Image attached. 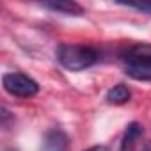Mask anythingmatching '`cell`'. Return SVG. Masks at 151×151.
I'll return each instance as SVG.
<instances>
[{"label": "cell", "instance_id": "8", "mask_svg": "<svg viewBox=\"0 0 151 151\" xmlns=\"http://www.w3.org/2000/svg\"><path fill=\"white\" fill-rule=\"evenodd\" d=\"M123 6H128V7H133V9H139V11H146V13H151V2H119Z\"/></svg>", "mask_w": 151, "mask_h": 151}, {"label": "cell", "instance_id": "3", "mask_svg": "<svg viewBox=\"0 0 151 151\" xmlns=\"http://www.w3.org/2000/svg\"><path fill=\"white\" fill-rule=\"evenodd\" d=\"M4 89L16 98H32L39 93V86L34 78L23 73H6L2 77Z\"/></svg>", "mask_w": 151, "mask_h": 151}, {"label": "cell", "instance_id": "2", "mask_svg": "<svg viewBox=\"0 0 151 151\" xmlns=\"http://www.w3.org/2000/svg\"><path fill=\"white\" fill-rule=\"evenodd\" d=\"M57 60L60 62L62 68L69 71H84L96 64L98 60V52L91 46L86 45H60L57 48Z\"/></svg>", "mask_w": 151, "mask_h": 151}, {"label": "cell", "instance_id": "6", "mask_svg": "<svg viewBox=\"0 0 151 151\" xmlns=\"http://www.w3.org/2000/svg\"><path fill=\"white\" fill-rule=\"evenodd\" d=\"M142 126L139 123H130L126 126V132H124V137H123V142H121V151H133L139 144V140L142 139Z\"/></svg>", "mask_w": 151, "mask_h": 151}, {"label": "cell", "instance_id": "4", "mask_svg": "<svg viewBox=\"0 0 151 151\" xmlns=\"http://www.w3.org/2000/svg\"><path fill=\"white\" fill-rule=\"evenodd\" d=\"M41 151H68V135L60 128H52L45 133Z\"/></svg>", "mask_w": 151, "mask_h": 151}, {"label": "cell", "instance_id": "7", "mask_svg": "<svg viewBox=\"0 0 151 151\" xmlns=\"http://www.w3.org/2000/svg\"><path fill=\"white\" fill-rule=\"evenodd\" d=\"M130 98H132V93H130V89L124 84L114 86L112 89H109V93L105 96V100L109 103H112V105H123V103L130 101Z\"/></svg>", "mask_w": 151, "mask_h": 151}, {"label": "cell", "instance_id": "5", "mask_svg": "<svg viewBox=\"0 0 151 151\" xmlns=\"http://www.w3.org/2000/svg\"><path fill=\"white\" fill-rule=\"evenodd\" d=\"M41 6L50 9V11L68 14V16H82L84 14L82 6H78L77 2H73V0H53V2H43Z\"/></svg>", "mask_w": 151, "mask_h": 151}, {"label": "cell", "instance_id": "1", "mask_svg": "<svg viewBox=\"0 0 151 151\" xmlns=\"http://www.w3.org/2000/svg\"><path fill=\"white\" fill-rule=\"evenodd\" d=\"M121 60L124 62V73L128 77L142 82L151 80V45L147 43H137L128 46Z\"/></svg>", "mask_w": 151, "mask_h": 151}, {"label": "cell", "instance_id": "9", "mask_svg": "<svg viewBox=\"0 0 151 151\" xmlns=\"http://www.w3.org/2000/svg\"><path fill=\"white\" fill-rule=\"evenodd\" d=\"M86 151H109L105 146H93V147H89V149H86Z\"/></svg>", "mask_w": 151, "mask_h": 151}]
</instances>
